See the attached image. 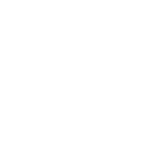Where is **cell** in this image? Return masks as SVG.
Here are the masks:
<instances>
[]
</instances>
